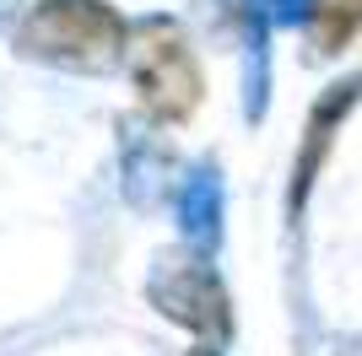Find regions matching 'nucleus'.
Instances as JSON below:
<instances>
[{
  "instance_id": "nucleus-1",
  "label": "nucleus",
  "mask_w": 362,
  "mask_h": 356,
  "mask_svg": "<svg viewBox=\"0 0 362 356\" xmlns=\"http://www.w3.org/2000/svg\"><path fill=\"white\" fill-rule=\"evenodd\" d=\"M16 44L38 59L71 65V71H114L124 59L130 32L103 0H44L28 11Z\"/></svg>"
},
{
  "instance_id": "nucleus-2",
  "label": "nucleus",
  "mask_w": 362,
  "mask_h": 356,
  "mask_svg": "<svg viewBox=\"0 0 362 356\" xmlns=\"http://www.w3.org/2000/svg\"><path fill=\"white\" fill-rule=\"evenodd\" d=\"M124 59H130V76H136V87H141L151 114L184 119L200 103V71H195V54L184 49L179 28L146 22L136 32V44H124Z\"/></svg>"
},
{
  "instance_id": "nucleus-3",
  "label": "nucleus",
  "mask_w": 362,
  "mask_h": 356,
  "mask_svg": "<svg viewBox=\"0 0 362 356\" xmlns=\"http://www.w3.org/2000/svg\"><path fill=\"white\" fill-rule=\"evenodd\" d=\"M151 297L163 302L168 319H179V324L200 329V335H227V297L216 286V275L195 259H173L168 270H157V281H151Z\"/></svg>"
},
{
  "instance_id": "nucleus-4",
  "label": "nucleus",
  "mask_w": 362,
  "mask_h": 356,
  "mask_svg": "<svg viewBox=\"0 0 362 356\" xmlns=\"http://www.w3.org/2000/svg\"><path fill=\"white\" fill-rule=\"evenodd\" d=\"M216 216H222V189H216V173H189V184H184V194H179V222H184V232L195 237V243H216Z\"/></svg>"
},
{
  "instance_id": "nucleus-5",
  "label": "nucleus",
  "mask_w": 362,
  "mask_h": 356,
  "mask_svg": "<svg viewBox=\"0 0 362 356\" xmlns=\"http://www.w3.org/2000/svg\"><path fill=\"white\" fill-rule=\"evenodd\" d=\"M303 22L314 28V44L319 49H341L357 28V0H308Z\"/></svg>"
},
{
  "instance_id": "nucleus-6",
  "label": "nucleus",
  "mask_w": 362,
  "mask_h": 356,
  "mask_svg": "<svg viewBox=\"0 0 362 356\" xmlns=\"http://www.w3.org/2000/svg\"><path fill=\"white\" fill-rule=\"evenodd\" d=\"M195 356H216V351H195Z\"/></svg>"
}]
</instances>
